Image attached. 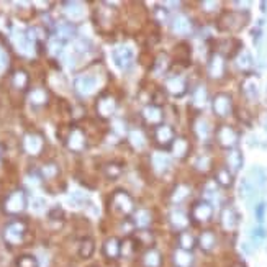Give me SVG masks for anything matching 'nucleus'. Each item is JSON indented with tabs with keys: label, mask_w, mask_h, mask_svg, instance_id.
Masks as SVG:
<instances>
[{
	"label": "nucleus",
	"mask_w": 267,
	"mask_h": 267,
	"mask_svg": "<svg viewBox=\"0 0 267 267\" xmlns=\"http://www.w3.org/2000/svg\"><path fill=\"white\" fill-rule=\"evenodd\" d=\"M265 185V172L260 167H252L249 174L241 182V195L247 202L252 203Z\"/></svg>",
	"instance_id": "nucleus-1"
},
{
	"label": "nucleus",
	"mask_w": 267,
	"mask_h": 267,
	"mask_svg": "<svg viewBox=\"0 0 267 267\" xmlns=\"http://www.w3.org/2000/svg\"><path fill=\"white\" fill-rule=\"evenodd\" d=\"M27 207H28V198H27V194H25L23 189L12 190L10 194L4 198V203H2L4 213H7L10 216L23 213L25 210H27Z\"/></svg>",
	"instance_id": "nucleus-2"
},
{
	"label": "nucleus",
	"mask_w": 267,
	"mask_h": 267,
	"mask_svg": "<svg viewBox=\"0 0 267 267\" xmlns=\"http://www.w3.org/2000/svg\"><path fill=\"white\" fill-rule=\"evenodd\" d=\"M28 231V225L27 221L22 218H15L9 221L4 228V239L5 243L10 246H20L23 244L25 236H27Z\"/></svg>",
	"instance_id": "nucleus-3"
},
{
	"label": "nucleus",
	"mask_w": 267,
	"mask_h": 267,
	"mask_svg": "<svg viewBox=\"0 0 267 267\" xmlns=\"http://www.w3.org/2000/svg\"><path fill=\"white\" fill-rule=\"evenodd\" d=\"M110 203H111V208H113L115 212L125 215V216H129L135 210L133 197L123 189H118V190L113 192V195H111V198H110Z\"/></svg>",
	"instance_id": "nucleus-4"
},
{
	"label": "nucleus",
	"mask_w": 267,
	"mask_h": 267,
	"mask_svg": "<svg viewBox=\"0 0 267 267\" xmlns=\"http://www.w3.org/2000/svg\"><path fill=\"white\" fill-rule=\"evenodd\" d=\"M247 15L239 14V12H225L220 20H218V28L221 32H238L246 25Z\"/></svg>",
	"instance_id": "nucleus-5"
},
{
	"label": "nucleus",
	"mask_w": 267,
	"mask_h": 267,
	"mask_svg": "<svg viewBox=\"0 0 267 267\" xmlns=\"http://www.w3.org/2000/svg\"><path fill=\"white\" fill-rule=\"evenodd\" d=\"M64 145L72 153H82L87 148V135L80 126H72L64 136Z\"/></svg>",
	"instance_id": "nucleus-6"
},
{
	"label": "nucleus",
	"mask_w": 267,
	"mask_h": 267,
	"mask_svg": "<svg viewBox=\"0 0 267 267\" xmlns=\"http://www.w3.org/2000/svg\"><path fill=\"white\" fill-rule=\"evenodd\" d=\"M97 85H98V80L94 74H80V76L74 79V90L80 97H89L92 94H95Z\"/></svg>",
	"instance_id": "nucleus-7"
},
{
	"label": "nucleus",
	"mask_w": 267,
	"mask_h": 267,
	"mask_svg": "<svg viewBox=\"0 0 267 267\" xmlns=\"http://www.w3.org/2000/svg\"><path fill=\"white\" fill-rule=\"evenodd\" d=\"M10 38L14 46L17 48V51L23 54V56H33L35 54V43L30 40V36L27 32H22V30H12Z\"/></svg>",
	"instance_id": "nucleus-8"
},
{
	"label": "nucleus",
	"mask_w": 267,
	"mask_h": 267,
	"mask_svg": "<svg viewBox=\"0 0 267 267\" xmlns=\"http://www.w3.org/2000/svg\"><path fill=\"white\" fill-rule=\"evenodd\" d=\"M111 58H113V63L118 69L126 71L135 63V51L129 46L121 45V46H116L113 51H111Z\"/></svg>",
	"instance_id": "nucleus-9"
},
{
	"label": "nucleus",
	"mask_w": 267,
	"mask_h": 267,
	"mask_svg": "<svg viewBox=\"0 0 267 267\" xmlns=\"http://www.w3.org/2000/svg\"><path fill=\"white\" fill-rule=\"evenodd\" d=\"M187 80H185L184 76L181 74H174V76H169L166 79L164 82V90L167 92V95L171 97H176V98H181L187 94Z\"/></svg>",
	"instance_id": "nucleus-10"
},
{
	"label": "nucleus",
	"mask_w": 267,
	"mask_h": 267,
	"mask_svg": "<svg viewBox=\"0 0 267 267\" xmlns=\"http://www.w3.org/2000/svg\"><path fill=\"white\" fill-rule=\"evenodd\" d=\"M215 138H216V143H218L223 150H228L229 151V150H234V148H236L239 136H238V133H236V129L233 126L221 125L218 129H216Z\"/></svg>",
	"instance_id": "nucleus-11"
},
{
	"label": "nucleus",
	"mask_w": 267,
	"mask_h": 267,
	"mask_svg": "<svg viewBox=\"0 0 267 267\" xmlns=\"http://www.w3.org/2000/svg\"><path fill=\"white\" fill-rule=\"evenodd\" d=\"M22 148L23 151L30 154V156H40L45 150V138L40 133H27L22 140Z\"/></svg>",
	"instance_id": "nucleus-12"
},
{
	"label": "nucleus",
	"mask_w": 267,
	"mask_h": 267,
	"mask_svg": "<svg viewBox=\"0 0 267 267\" xmlns=\"http://www.w3.org/2000/svg\"><path fill=\"white\" fill-rule=\"evenodd\" d=\"M153 133H154V141H156V145L159 148H171L172 143L177 138L174 128L171 125H167V123H161V125L154 126Z\"/></svg>",
	"instance_id": "nucleus-13"
},
{
	"label": "nucleus",
	"mask_w": 267,
	"mask_h": 267,
	"mask_svg": "<svg viewBox=\"0 0 267 267\" xmlns=\"http://www.w3.org/2000/svg\"><path fill=\"white\" fill-rule=\"evenodd\" d=\"M213 216V205L207 200L195 202L190 208V220L195 223H207Z\"/></svg>",
	"instance_id": "nucleus-14"
},
{
	"label": "nucleus",
	"mask_w": 267,
	"mask_h": 267,
	"mask_svg": "<svg viewBox=\"0 0 267 267\" xmlns=\"http://www.w3.org/2000/svg\"><path fill=\"white\" fill-rule=\"evenodd\" d=\"M116 110V98L110 94H102L100 97L97 98L95 102V111L97 115L103 118V120H108V118L113 116Z\"/></svg>",
	"instance_id": "nucleus-15"
},
{
	"label": "nucleus",
	"mask_w": 267,
	"mask_h": 267,
	"mask_svg": "<svg viewBox=\"0 0 267 267\" xmlns=\"http://www.w3.org/2000/svg\"><path fill=\"white\" fill-rule=\"evenodd\" d=\"M226 71V61L225 56H221L220 53H212L208 56V63H207V72L212 79H221L225 76Z\"/></svg>",
	"instance_id": "nucleus-16"
},
{
	"label": "nucleus",
	"mask_w": 267,
	"mask_h": 267,
	"mask_svg": "<svg viewBox=\"0 0 267 267\" xmlns=\"http://www.w3.org/2000/svg\"><path fill=\"white\" fill-rule=\"evenodd\" d=\"M212 108H213V111H215L216 116H220V118L228 116L229 113H231V110H233V100H231V97H229L228 94H218V95H215V98L212 100Z\"/></svg>",
	"instance_id": "nucleus-17"
},
{
	"label": "nucleus",
	"mask_w": 267,
	"mask_h": 267,
	"mask_svg": "<svg viewBox=\"0 0 267 267\" xmlns=\"http://www.w3.org/2000/svg\"><path fill=\"white\" fill-rule=\"evenodd\" d=\"M220 221H221V226L225 231H234L239 223V213L236 212V208L233 207V205H226V207H223V210H221Z\"/></svg>",
	"instance_id": "nucleus-18"
},
{
	"label": "nucleus",
	"mask_w": 267,
	"mask_h": 267,
	"mask_svg": "<svg viewBox=\"0 0 267 267\" xmlns=\"http://www.w3.org/2000/svg\"><path fill=\"white\" fill-rule=\"evenodd\" d=\"M141 116L143 120H145L148 125H151L153 128L161 125V123H164V113H163V108L161 107H156V105H146L145 108L141 111Z\"/></svg>",
	"instance_id": "nucleus-19"
},
{
	"label": "nucleus",
	"mask_w": 267,
	"mask_h": 267,
	"mask_svg": "<svg viewBox=\"0 0 267 267\" xmlns=\"http://www.w3.org/2000/svg\"><path fill=\"white\" fill-rule=\"evenodd\" d=\"M169 225L172 226V229H176L179 233L187 231V228L190 225V218L182 210H174V212L169 213Z\"/></svg>",
	"instance_id": "nucleus-20"
},
{
	"label": "nucleus",
	"mask_w": 267,
	"mask_h": 267,
	"mask_svg": "<svg viewBox=\"0 0 267 267\" xmlns=\"http://www.w3.org/2000/svg\"><path fill=\"white\" fill-rule=\"evenodd\" d=\"M243 94L249 98V100H256L259 97V77L256 74H249L244 80H243Z\"/></svg>",
	"instance_id": "nucleus-21"
},
{
	"label": "nucleus",
	"mask_w": 267,
	"mask_h": 267,
	"mask_svg": "<svg viewBox=\"0 0 267 267\" xmlns=\"http://www.w3.org/2000/svg\"><path fill=\"white\" fill-rule=\"evenodd\" d=\"M151 167L158 176H163L171 167V159L164 153H154L151 156Z\"/></svg>",
	"instance_id": "nucleus-22"
},
{
	"label": "nucleus",
	"mask_w": 267,
	"mask_h": 267,
	"mask_svg": "<svg viewBox=\"0 0 267 267\" xmlns=\"http://www.w3.org/2000/svg\"><path fill=\"white\" fill-rule=\"evenodd\" d=\"M169 67H171V58L166 53H159L156 58L153 59L151 69L154 72V76H158V77L166 76L167 71H169Z\"/></svg>",
	"instance_id": "nucleus-23"
},
{
	"label": "nucleus",
	"mask_w": 267,
	"mask_h": 267,
	"mask_svg": "<svg viewBox=\"0 0 267 267\" xmlns=\"http://www.w3.org/2000/svg\"><path fill=\"white\" fill-rule=\"evenodd\" d=\"M74 35H76V27H74V23H71L69 20L59 22L58 25H56L54 36L56 38H59L61 41L66 43L67 40H71Z\"/></svg>",
	"instance_id": "nucleus-24"
},
{
	"label": "nucleus",
	"mask_w": 267,
	"mask_h": 267,
	"mask_svg": "<svg viewBox=\"0 0 267 267\" xmlns=\"http://www.w3.org/2000/svg\"><path fill=\"white\" fill-rule=\"evenodd\" d=\"M28 102L33 105V107H45L49 102V94L46 89L43 87H35L28 92Z\"/></svg>",
	"instance_id": "nucleus-25"
},
{
	"label": "nucleus",
	"mask_w": 267,
	"mask_h": 267,
	"mask_svg": "<svg viewBox=\"0 0 267 267\" xmlns=\"http://www.w3.org/2000/svg\"><path fill=\"white\" fill-rule=\"evenodd\" d=\"M171 151H172V154L177 159H185V158L189 156V153H190V143H189V140L184 138V136H179V138H176V141L172 143Z\"/></svg>",
	"instance_id": "nucleus-26"
},
{
	"label": "nucleus",
	"mask_w": 267,
	"mask_h": 267,
	"mask_svg": "<svg viewBox=\"0 0 267 267\" xmlns=\"http://www.w3.org/2000/svg\"><path fill=\"white\" fill-rule=\"evenodd\" d=\"M102 251L105 254V257H108V259H118L120 257V254H121V243H120V239L118 238H108L107 241L103 243L102 246Z\"/></svg>",
	"instance_id": "nucleus-27"
},
{
	"label": "nucleus",
	"mask_w": 267,
	"mask_h": 267,
	"mask_svg": "<svg viewBox=\"0 0 267 267\" xmlns=\"http://www.w3.org/2000/svg\"><path fill=\"white\" fill-rule=\"evenodd\" d=\"M171 28H172V32L176 33V35H182V36L190 35L192 33V22L189 20L187 17L179 15V17H176L172 20Z\"/></svg>",
	"instance_id": "nucleus-28"
},
{
	"label": "nucleus",
	"mask_w": 267,
	"mask_h": 267,
	"mask_svg": "<svg viewBox=\"0 0 267 267\" xmlns=\"http://www.w3.org/2000/svg\"><path fill=\"white\" fill-rule=\"evenodd\" d=\"M190 103H192V107H194L195 110H198V111L207 107V103H208V92H207V89H205L203 85H198L197 89L194 90Z\"/></svg>",
	"instance_id": "nucleus-29"
},
{
	"label": "nucleus",
	"mask_w": 267,
	"mask_h": 267,
	"mask_svg": "<svg viewBox=\"0 0 267 267\" xmlns=\"http://www.w3.org/2000/svg\"><path fill=\"white\" fill-rule=\"evenodd\" d=\"M153 221V213L148 208H140L136 210V213L133 216V223L138 229H148Z\"/></svg>",
	"instance_id": "nucleus-30"
},
{
	"label": "nucleus",
	"mask_w": 267,
	"mask_h": 267,
	"mask_svg": "<svg viewBox=\"0 0 267 267\" xmlns=\"http://www.w3.org/2000/svg\"><path fill=\"white\" fill-rule=\"evenodd\" d=\"M12 85H14V89L20 90V92H25L28 89L30 85V76L28 72L25 69H17L12 74Z\"/></svg>",
	"instance_id": "nucleus-31"
},
{
	"label": "nucleus",
	"mask_w": 267,
	"mask_h": 267,
	"mask_svg": "<svg viewBox=\"0 0 267 267\" xmlns=\"http://www.w3.org/2000/svg\"><path fill=\"white\" fill-rule=\"evenodd\" d=\"M141 264L143 267H161L163 265V256H161V252L158 249H148L145 254H143L141 257Z\"/></svg>",
	"instance_id": "nucleus-32"
},
{
	"label": "nucleus",
	"mask_w": 267,
	"mask_h": 267,
	"mask_svg": "<svg viewBox=\"0 0 267 267\" xmlns=\"http://www.w3.org/2000/svg\"><path fill=\"white\" fill-rule=\"evenodd\" d=\"M243 154H241L239 150H229L228 151V158H226V164H228V169L231 171L233 174H236L238 171H241V167H243Z\"/></svg>",
	"instance_id": "nucleus-33"
},
{
	"label": "nucleus",
	"mask_w": 267,
	"mask_h": 267,
	"mask_svg": "<svg viewBox=\"0 0 267 267\" xmlns=\"http://www.w3.org/2000/svg\"><path fill=\"white\" fill-rule=\"evenodd\" d=\"M234 174L228 169V167H221V169L216 171L215 174V182L220 185L223 189H229L234 182Z\"/></svg>",
	"instance_id": "nucleus-34"
},
{
	"label": "nucleus",
	"mask_w": 267,
	"mask_h": 267,
	"mask_svg": "<svg viewBox=\"0 0 267 267\" xmlns=\"http://www.w3.org/2000/svg\"><path fill=\"white\" fill-rule=\"evenodd\" d=\"M126 140L129 143V146H131L133 150H136V151H140V150H143V148L146 146V136L138 128L131 129V131L128 133V138Z\"/></svg>",
	"instance_id": "nucleus-35"
},
{
	"label": "nucleus",
	"mask_w": 267,
	"mask_h": 267,
	"mask_svg": "<svg viewBox=\"0 0 267 267\" xmlns=\"http://www.w3.org/2000/svg\"><path fill=\"white\" fill-rule=\"evenodd\" d=\"M190 195V187L185 184H179L176 185L172 190H171V195H169V200L172 203H182L184 200H187Z\"/></svg>",
	"instance_id": "nucleus-36"
},
{
	"label": "nucleus",
	"mask_w": 267,
	"mask_h": 267,
	"mask_svg": "<svg viewBox=\"0 0 267 267\" xmlns=\"http://www.w3.org/2000/svg\"><path fill=\"white\" fill-rule=\"evenodd\" d=\"M197 244L200 246V249L205 251V252H208V251H212L215 244H216V238H215V233L213 231H203L200 236H198V239H197Z\"/></svg>",
	"instance_id": "nucleus-37"
},
{
	"label": "nucleus",
	"mask_w": 267,
	"mask_h": 267,
	"mask_svg": "<svg viewBox=\"0 0 267 267\" xmlns=\"http://www.w3.org/2000/svg\"><path fill=\"white\" fill-rule=\"evenodd\" d=\"M174 265L176 267H192L194 262V256H192L190 251H184V249H177L174 252Z\"/></svg>",
	"instance_id": "nucleus-38"
},
{
	"label": "nucleus",
	"mask_w": 267,
	"mask_h": 267,
	"mask_svg": "<svg viewBox=\"0 0 267 267\" xmlns=\"http://www.w3.org/2000/svg\"><path fill=\"white\" fill-rule=\"evenodd\" d=\"M234 61H236V66H238L241 71H249L254 64L251 53L246 51V49H241V51L234 56Z\"/></svg>",
	"instance_id": "nucleus-39"
},
{
	"label": "nucleus",
	"mask_w": 267,
	"mask_h": 267,
	"mask_svg": "<svg viewBox=\"0 0 267 267\" xmlns=\"http://www.w3.org/2000/svg\"><path fill=\"white\" fill-rule=\"evenodd\" d=\"M177 243H179V246H181V249L192 251L197 246V239H195V236L192 234L190 231H182V233H179Z\"/></svg>",
	"instance_id": "nucleus-40"
},
{
	"label": "nucleus",
	"mask_w": 267,
	"mask_h": 267,
	"mask_svg": "<svg viewBox=\"0 0 267 267\" xmlns=\"http://www.w3.org/2000/svg\"><path fill=\"white\" fill-rule=\"evenodd\" d=\"M194 133L198 140H208L210 138V125L207 120H203V118H197L195 123H194Z\"/></svg>",
	"instance_id": "nucleus-41"
},
{
	"label": "nucleus",
	"mask_w": 267,
	"mask_h": 267,
	"mask_svg": "<svg viewBox=\"0 0 267 267\" xmlns=\"http://www.w3.org/2000/svg\"><path fill=\"white\" fill-rule=\"evenodd\" d=\"M64 12L71 20H77L84 15V7L80 2H64Z\"/></svg>",
	"instance_id": "nucleus-42"
},
{
	"label": "nucleus",
	"mask_w": 267,
	"mask_h": 267,
	"mask_svg": "<svg viewBox=\"0 0 267 267\" xmlns=\"http://www.w3.org/2000/svg\"><path fill=\"white\" fill-rule=\"evenodd\" d=\"M123 174V166L120 163H107L103 166V176L107 179L115 181Z\"/></svg>",
	"instance_id": "nucleus-43"
},
{
	"label": "nucleus",
	"mask_w": 267,
	"mask_h": 267,
	"mask_svg": "<svg viewBox=\"0 0 267 267\" xmlns=\"http://www.w3.org/2000/svg\"><path fill=\"white\" fill-rule=\"evenodd\" d=\"M59 166L56 163H46L40 169V177L41 179H56L59 176Z\"/></svg>",
	"instance_id": "nucleus-44"
},
{
	"label": "nucleus",
	"mask_w": 267,
	"mask_h": 267,
	"mask_svg": "<svg viewBox=\"0 0 267 267\" xmlns=\"http://www.w3.org/2000/svg\"><path fill=\"white\" fill-rule=\"evenodd\" d=\"M46 48L51 56H61L64 53V41H61L59 38H56V36L53 35L51 38H49Z\"/></svg>",
	"instance_id": "nucleus-45"
},
{
	"label": "nucleus",
	"mask_w": 267,
	"mask_h": 267,
	"mask_svg": "<svg viewBox=\"0 0 267 267\" xmlns=\"http://www.w3.org/2000/svg\"><path fill=\"white\" fill-rule=\"evenodd\" d=\"M94 251H95L94 241H92L90 238L82 239V243H80V246H79V256L84 259H89L92 254H94Z\"/></svg>",
	"instance_id": "nucleus-46"
},
{
	"label": "nucleus",
	"mask_w": 267,
	"mask_h": 267,
	"mask_svg": "<svg viewBox=\"0 0 267 267\" xmlns=\"http://www.w3.org/2000/svg\"><path fill=\"white\" fill-rule=\"evenodd\" d=\"M267 238V231H265V228L262 225H259L256 228H252V231H251V239H252V244H262L264 241Z\"/></svg>",
	"instance_id": "nucleus-47"
},
{
	"label": "nucleus",
	"mask_w": 267,
	"mask_h": 267,
	"mask_svg": "<svg viewBox=\"0 0 267 267\" xmlns=\"http://www.w3.org/2000/svg\"><path fill=\"white\" fill-rule=\"evenodd\" d=\"M17 267H38V259L33 254H22L17 259Z\"/></svg>",
	"instance_id": "nucleus-48"
},
{
	"label": "nucleus",
	"mask_w": 267,
	"mask_h": 267,
	"mask_svg": "<svg viewBox=\"0 0 267 267\" xmlns=\"http://www.w3.org/2000/svg\"><path fill=\"white\" fill-rule=\"evenodd\" d=\"M166 100H167V92L164 90V87H163V89H156V90L153 92L151 105H156V107L163 108V105L166 103Z\"/></svg>",
	"instance_id": "nucleus-49"
},
{
	"label": "nucleus",
	"mask_w": 267,
	"mask_h": 267,
	"mask_svg": "<svg viewBox=\"0 0 267 267\" xmlns=\"http://www.w3.org/2000/svg\"><path fill=\"white\" fill-rule=\"evenodd\" d=\"M32 210L36 213H41L46 210V200L43 197H35L32 200Z\"/></svg>",
	"instance_id": "nucleus-50"
},
{
	"label": "nucleus",
	"mask_w": 267,
	"mask_h": 267,
	"mask_svg": "<svg viewBox=\"0 0 267 267\" xmlns=\"http://www.w3.org/2000/svg\"><path fill=\"white\" fill-rule=\"evenodd\" d=\"M265 212H267V205L264 202H259L256 205V220L259 225H262L264 220H265Z\"/></svg>",
	"instance_id": "nucleus-51"
},
{
	"label": "nucleus",
	"mask_w": 267,
	"mask_h": 267,
	"mask_svg": "<svg viewBox=\"0 0 267 267\" xmlns=\"http://www.w3.org/2000/svg\"><path fill=\"white\" fill-rule=\"evenodd\" d=\"M176 54H177V58H182V59H185V63H189V59H190V49H189L187 45H179V48L176 49Z\"/></svg>",
	"instance_id": "nucleus-52"
},
{
	"label": "nucleus",
	"mask_w": 267,
	"mask_h": 267,
	"mask_svg": "<svg viewBox=\"0 0 267 267\" xmlns=\"http://www.w3.org/2000/svg\"><path fill=\"white\" fill-rule=\"evenodd\" d=\"M154 18H156L159 23H164L167 22V18H169V14H167V10L164 7H156L154 9Z\"/></svg>",
	"instance_id": "nucleus-53"
},
{
	"label": "nucleus",
	"mask_w": 267,
	"mask_h": 267,
	"mask_svg": "<svg viewBox=\"0 0 267 267\" xmlns=\"http://www.w3.org/2000/svg\"><path fill=\"white\" fill-rule=\"evenodd\" d=\"M195 167H197L198 171H207V169H210V158H205V156L198 158V159L195 161Z\"/></svg>",
	"instance_id": "nucleus-54"
},
{
	"label": "nucleus",
	"mask_w": 267,
	"mask_h": 267,
	"mask_svg": "<svg viewBox=\"0 0 267 267\" xmlns=\"http://www.w3.org/2000/svg\"><path fill=\"white\" fill-rule=\"evenodd\" d=\"M115 129L116 135H126V126H123V121L121 120H115L113 121V126H111Z\"/></svg>",
	"instance_id": "nucleus-55"
},
{
	"label": "nucleus",
	"mask_w": 267,
	"mask_h": 267,
	"mask_svg": "<svg viewBox=\"0 0 267 267\" xmlns=\"http://www.w3.org/2000/svg\"><path fill=\"white\" fill-rule=\"evenodd\" d=\"M63 210H61L59 207H56V208H53L51 212H49V220H63Z\"/></svg>",
	"instance_id": "nucleus-56"
},
{
	"label": "nucleus",
	"mask_w": 267,
	"mask_h": 267,
	"mask_svg": "<svg viewBox=\"0 0 267 267\" xmlns=\"http://www.w3.org/2000/svg\"><path fill=\"white\" fill-rule=\"evenodd\" d=\"M7 66H9V56L2 48H0V72H2Z\"/></svg>",
	"instance_id": "nucleus-57"
},
{
	"label": "nucleus",
	"mask_w": 267,
	"mask_h": 267,
	"mask_svg": "<svg viewBox=\"0 0 267 267\" xmlns=\"http://www.w3.org/2000/svg\"><path fill=\"white\" fill-rule=\"evenodd\" d=\"M233 267H246V264H244V262H236Z\"/></svg>",
	"instance_id": "nucleus-58"
},
{
	"label": "nucleus",
	"mask_w": 267,
	"mask_h": 267,
	"mask_svg": "<svg viewBox=\"0 0 267 267\" xmlns=\"http://www.w3.org/2000/svg\"><path fill=\"white\" fill-rule=\"evenodd\" d=\"M265 129H267V125H265Z\"/></svg>",
	"instance_id": "nucleus-59"
},
{
	"label": "nucleus",
	"mask_w": 267,
	"mask_h": 267,
	"mask_svg": "<svg viewBox=\"0 0 267 267\" xmlns=\"http://www.w3.org/2000/svg\"><path fill=\"white\" fill-rule=\"evenodd\" d=\"M0 154H2V151H0Z\"/></svg>",
	"instance_id": "nucleus-60"
},
{
	"label": "nucleus",
	"mask_w": 267,
	"mask_h": 267,
	"mask_svg": "<svg viewBox=\"0 0 267 267\" xmlns=\"http://www.w3.org/2000/svg\"><path fill=\"white\" fill-rule=\"evenodd\" d=\"M94 267H95V265H94Z\"/></svg>",
	"instance_id": "nucleus-61"
}]
</instances>
